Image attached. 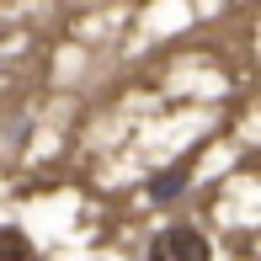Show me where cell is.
I'll return each mask as SVG.
<instances>
[{
  "label": "cell",
  "instance_id": "cell-1",
  "mask_svg": "<svg viewBox=\"0 0 261 261\" xmlns=\"http://www.w3.org/2000/svg\"><path fill=\"white\" fill-rule=\"evenodd\" d=\"M144 261H213V245L203 240V229L192 224H171L149 240V256Z\"/></svg>",
  "mask_w": 261,
  "mask_h": 261
},
{
  "label": "cell",
  "instance_id": "cell-2",
  "mask_svg": "<svg viewBox=\"0 0 261 261\" xmlns=\"http://www.w3.org/2000/svg\"><path fill=\"white\" fill-rule=\"evenodd\" d=\"M187 181H192V160H181V165H165V171L149 176V203H176V197L187 192Z\"/></svg>",
  "mask_w": 261,
  "mask_h": 261
},
{
  "label": "cell",
  "instance_id": "cell-3",
  "mask_svg": "<svg viewBox=\"0 0 261 261\" xmlns=\"http://www.w3.org/2000/svg\"><path fill=\"white\" fill-rule=\"evenodd\" d=\"M0 261H38V251H32L21 224H0Z\"/></svg>",
  "mask_w": 261,
  "mask_h": 261
}]
</instances>
